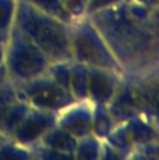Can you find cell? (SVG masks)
<instances>
[{
  "mask_svg": "<svg viewBox=\"0 0 159 160\" xmlns=\"http://www.w3.org/2000/svg\"><path fill=\"white\" fill-rule=\"evenodd\" d=\"M8 27V13H7V6L3 0H0V44L6 41V32H7Z\"/></svg>",
  "mask_w": 159,
  "mask_h": 160,
  "instance_id": "obj_1",
  "label": "cell"
},
{
  "mask_svg": "<svg viewBox=\"0 0 159 160\" xmlns=\"http://www.w3.org/2000/svg\"><path fill=\"white\" fill-rule=\"evenodd\" d=\"M6 75H7V73H6V68L3 66V63H2V65H0V87H2L3 83H4Z\"/></svg>",
  "mask_w": 159,
  "mask_h": 160,
  "instance_id": "obj_2",
  "label": "cell"
},
{
  "mask_svg": "<svg viewBox=\"0 0 159 160\" xmlns=\"http://www.w3.org/2000/svg\"><path fill=\"white\" fill-rule=\"evenodd\" d=\"M3 59H4V51H3V44H0V65L3 63Z\"/></svg>",
  "mask_w": 159,
  "mask_h": 160,
  "instance_id": "obj_3",
  "label": "cell"
}]
</instances>
